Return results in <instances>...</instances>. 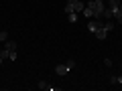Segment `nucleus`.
Segmentation results:
<instances>
[{
	"label": "nucleus",
	"instance_id": "12",
	"mask_svg": "<svg viewBox=\"0 0 122 91\" xmlns=\"http://www.w3.org/2000/svg\"><path fill=\"white\" fill-rule=\"evenodd\" d=\"M6 39H8V32H6V30H0V41H2V43H4Z\"/></svg>",
	"mask_w": 122,
	"mask_h": 91
},
{
	"label": "nucleus",
	"instance_id": "1",
	"mask_svg": "<svg viewBox=\"0 0 122 91\" xmlns=\"http://www.w3.org/2000/svg\"><path fill=\"white\" fill-rule=\"evenodd\" d=\"M86 8V4L83 2H79V0H67L65 8H63V12L69 14V12H81V10Z\"/></svg>",
	"mask_w": 122,
	"mask_h": 91
},
{
	"label": "nucleus",
	"instance_id": "14",
	"mask_svg": "<svg viewBox=\"0 0 122 91\" xmlns=\"http://www.w3.org/2000/svg\"><path fill=\"white\" fill-rule=\"evenodd\" d=\"M2 61H4V59H2V57H0V63H2Z\"/></svg>",
	"mask_w": 122,
	"mask_h": 91
},
{
	"label": "nucleus",
	"instance_id": "2",
	"mask_svg": "<svg viewBox=\"0 0 122 91\" xmlns=\"http://www.w3.org/2000/svg\"><path fill=\"white\" fill-rule=\"evenodd\" d=\"M87 6L94 10V18L104 16V0H92V2H87Z\"/></svg>",
	"mask_w": 122,
	"mask_h": 91
},
{
	"label": "nucleus",
	"instance_id": "5",
	"mask_svg": "<svg viewBox=\"0 0 122 91\" xmlns=\"http://www.w3.org/2000/svg\"><path fill=\"white\" fill-rule=\"evenodd\" d=\"M55 73L63 77V75H67V73H69V67H67V65H57V67H55Z\"/></svg>",
	"mask_w": 122,
	"mask_h": 91
},
{
	"label": "nucleus",
	"instance_id": "9",
	"mask_svg": "<svg viewBox=\"0 0 122 91\" xmlns=\"http://www.w3.org/2000/svg\"><path fill=\"white\" fill-rule=\"evenodd\" d=\"M10 53H12V51H8V49H2V51H0V57H2V59H8Z\"/></svg>",
	"mask_w": 122,
	"mask_h": 91
},
{
	"label": "nucleus",
	"instance_id": "11",
	"mask_svg": "<svg viewBox=\"0 0 122 91\" xmlns=\"http://www.w3.org/2000/svg\"><path fill=\"white\" fill-rule=\"evenodd\" d=\"M67 18H69V22H77V12H69Z\"/></svg>",
	"mask_w": 122,
	"mask_h": 91
},
{
	"label": "nucleus",
	"instance_id": "8",
	"mask_svg": "<svg viewBox=\"0 0 122 91\" xmlns=\"http://www.w3.org/2000/svg\"><path fill=\"white\" fill-rule=\"evenodd\" d=\"M102 26H104V28H106V30L110 32V30L114 28V22H112V20H104V24H102Z\"/></svg>",
	"mask_w": 122,
	"mask_h": 91
},
{
	"label": "nucleus",
	"instance_id": "10",
	"mask_svg": "<svg viewBox=\"0 0 122 91\" xmlns=\"http://www.w3.org/2000/svg\"><path fill=\"white\" fill-rule=\"evenodd\" d=\"M37 87H39V89H53V87L49 85V83H45V81H39V85H37Z\"/></svg>",
	"mask_w": 122,
	"mask_h": 91
},
{
	"label": "nucleus",
	"instance_id": "3",
	"mask_svg": "<svg viewBox=\"0 0 122 91\" xmlns=\"http://www.w3.org/2000/svg\"><path fill=\"white\" fill-rule=\"evenodd\" d=\"M102 24H104V20H100V18H90V22H87V30H90V32H96Z\"/></svg>",
	"mask_w": 122,
	"mask_h": 91
},
{
	"label": "nucleus",
	"instance_id": "7",
	"mask_svg": "<svg viewBox=\"0 0 122 91\" xmlns=\"http://www.w3.org/2000/svg\"><path fill=\"white\" fill-rule=\"evenodd\" d=\"M81 12H83V16H86V18H94V10H92L90 6H86V8H83Z\"/></svg>",
	"mask_w": 122,
	"mask_h": 91
},
{
	"label": "nucleus",
	"instance_id": "4",
	"mask_svg": "<svg viewBox=\"0 0 122 91\" xmlns=\"http://www.w3.org/2000/svg\"><path fill=\"white\" fill-rule=\"evenodd\" d=\"M94 36H96V39H98V41H104V39H106V36H108V30H106V28H104V26H100V28H98V30H96V32H94Z\"/></svg>",
	"mask_w": 122,
	"mask_h": 91
},
{
	"label": "nucleus",
	"instance_id": "15",
	"mask_svg": "<svg viewBox=\"0 0 122 91\" xmlns=\"http://www.w3.org/2000/svg\"><path fill=\"white\" fill-rule=\"evenodd\" d=\"M120 69H122V67H120Z\"/></svg>",
	"mask_w": 122,
	"mask_h": 91
},
{
	"label": "nucleus",
	"instance_id": "13",
	"mask_svg": "<svg viewBox=\"0 0 122 91\" xmlns=\"http://www.w3.org/2000/svg\"><path fill=\"white\" fill-rule=\"evenodd\" d=\"M65 65L69 67V71H71V69H73V67H75V61H73V59H69V61H67V63H65Z\"/></svg>",
	"mask_w": 122,
	"mask_h": 91
},
{
	"label": "nucleus",
	"instance_id": "6",
	"mask_svg": "<svg viewBox=\"0 0 122 91\" xmlns=\"http://www.w3.org/2000/svg\"><path fill=\"white\" fill-rule=\"evenodd\" d=\"M4 49H8V51H16V43H14V41H4Z\"/></svg>",
	"mask_w": 122,
	"mask_h": 91
}]
</instances>
